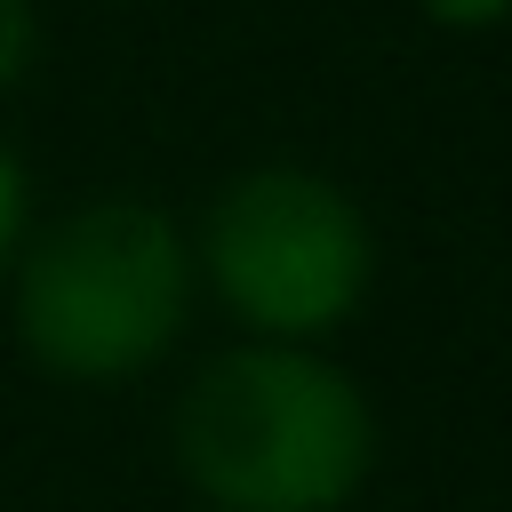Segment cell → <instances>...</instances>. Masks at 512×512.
<instances>
[{
    "label": "cell",
    "mask_w": 512,
    "mask_h": 512,
    "mask_svg": "<svg viewBox=\"0 0 512 512\" xmlns=\"http://www.w3.org/2000/svg\"><path fill=\"white\" fill-rule=\"evenodd\" d=\"M376 416L304 344L216 352L176 400V464L216 512H336L360 496Z\"/></svg>",
    "instance_id": "6da1fadb"
},
{
    "label": "cell",
    "mask_w": 512,
    "mask_h": 512,
    "mask_svg": "<svg viewBox=\"0 0 512 512\" xmlns=\"http://www.w3.org/2000/svg\"><path fill=\"white\" fill-rule=\"evenodd\" d=\"M192 312V248L152 200H88L16 264V336L48 376L120 384L152 368Z\"/></svg>",
    "instance_id": "7a4b0ae2"
},
{
    "label": "cell",
    "mask_w": 512,
    "mask_h": 512,
    "mask_svg": "<svg viewBox=\"0 0 512 512\" xmlns=\"http://www.w3.org/2000/svg\"><path fill=\"white\" fill-rule=\"evenodd\" d=\"M200 272L264 344H304L360 312L376 248L352 192L312 168L264 160L216 192L200 224Z\"/></svg>",
    "instance_id": "3957f363"
},
{
    "label": "cell",
    "mask_w": 512,
    "mask_h": 512,
    "mask_svg": "<svg viewBox=\"0 0 512 512\" xmlns=\"http://www.w3.org/2000/svg\"><path fill=\"white\" fill-rule=\"evenodd\" d=\"M32 40H40V24H32V0H0V96L24 80V64H32Z\"/></svg>",
    "instance_id": "277c9868"
},
{
    "label": "cell",
    "mask_w": 512,
    "mask_h": 512,
    "mask_svg": "<svg viewBox=\"0 0 512 512\" xmlns=\"http://www.w3.org/2000/svg\"><path fill=\"white\" fill-rule=\"evenodd\" d=\"M432 24H448V32H488V24H504L512 16V0H416Z\"/></svg>",
    "instance_id": "5b68a950"
},
{
    "label": "cell",
    "mask_w": 512,
    "mask_h": 512,
    "mask_svg": "<svg viewBox=\"0 0 512 512\" xmlns=\"http://www.w3.org/2000/svg\"><path fill=\"white\" fill-rule=\"evenodd\" d=\"M16 240H24V168H16V152L0 144V264L16 256Z\"/></svg>",
    "instance_id": "8992f818"
}]
</instances>
